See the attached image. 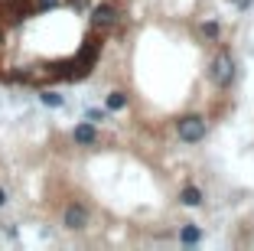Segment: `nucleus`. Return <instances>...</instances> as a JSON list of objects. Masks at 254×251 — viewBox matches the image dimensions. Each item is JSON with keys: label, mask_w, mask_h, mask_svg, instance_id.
<instances>
[{"label": "nucleus", "mask_w": 254, "mask_h": 251, "mask_svg": "<svg viewBox=\"0 0 254 251\" xmlns=\"http://www.w3.org/2000/svg\"><path fill=\"white\" fill-rule=\"evenodd\" d=\"M202 33H205V36H218V23H205V26H202Z\"/></svg>", "instance_id": "obj_11"}, {"label": "nucleus", "mask_w": 254, "mask_h": 251, "mask_svg": "<svg viewBox=\"0 0 254 251\" xmlns=\"http://www.w3.org/2000/svg\"><path fill=\"white\" fill-rule=\"evenodd\" d=\"M62 225H65L68 232H82L85 225H88V209H85L82 202H68L65 212H62Z\"/></svg>", "instance_id": "obj_3"}, {"label": "nucleus", "mask_w": 254, "mask_h": 251, "mask_svg": "<svg viewBox=\"0 0 254 251\" xmlns=\"http://www.w3.org/2000/svg\"><path fill=\"white\" fill-rule=\"evenodd\" d=\"M0 206H7V189H0Z\"/></svg>", "instance_id": "obj_13"}, {"label": "nucleus", "mask_w": 254, "mask_h": 251, "mask_svg": "<svg viewBox=\"0 0 254 251\" xmlns=\"http://www.w3.org/2000/svg\"><path fill=\"white\" fill-rule=\"evenodd\" d=\"M209 79H212V85H218V88H228V85L235 82V59H232L228 49H218L215 56H212Z\"/></svg>", "instance_id": "obj_1"}, {"label": "nucleus", "mask_w": 254, "mask_h": 251, "mask_svg": "<svg viewBox=\"0 0 254 251\" xmlns=\"http://www.w3.org/2000/svg\"><path fill=\"white\" fill-rule=\"evenodd\" d=\"M180 242L183 245H199L202 242V229L199 225H183L180 229Z\"/></svg>", "instance_id": "obj_7"}, {"label": "nucleus", "mask_w": 254, "mask_h": 251, "mask_svg": "<svg viewBox=\"0 0 254 251\" xmlns=\"http://www.w3.org/2000/svg\"><path fill=\"white\" fill-rule=\"evenodd\" d=\"M72 137H75V144H85V147L98 144V131H95V124H75V127H72Z\"/></svg>", "instance_id": "obj_5"}, {"label": "nucleus", "mask_w": 254, "mask_h": 251, "mask_svg": "<svg viewBox=\"0 0 254 251\" xmlns=\"http://www.w3.org/2000/svg\"><path fill=\"white\" fill-rule=\"evenodd\" d=\"M180 202L183 206H189V209H195V206H202V189L199 186H192L189 183L186 189H183V196H180Z\"/></svg>", "instance_id": "obj_6"}, {"label": "nucleus", "mask_w": 254, "mask_h": 251, "mask_svg": "<svg viewBox=\"0 0 254 251\" xmlns=\"http://www.w3.org/2000/svg\"><path fill=\"white\" fill-rule=\"evenodd\" d=\"M39 101H43L46 108H59V104H62V95H59V91H43V95H39Z\"/></svg>", "instance_id": "obj_9"}, {"label": "nucleus", "mask_w": 254, "mask_h": 251, "mask_svg": "<svg viewBox=\"0 0 254 251\" xmlns=\"http://www.w3.org/2000/svg\"><path fill=\"white\" fill-rule=\"evenodd\" d=\"M114 20H118V7H114V3H98V7L91 10V26H95V30H108Z\"/></svg>", "instance_id": "obj_4"}, {"label": "nucleus", "mask_w": 254, "mask_h": 251, "mask_svg": "<svg viewBox=\"0 0 254 251\" xmlns=\"http://www.w3.org/2000/svg\"><path fill=\"white\" fill-rule=\"evenodd\" d=\"M176 134H180V141H186V144H199V141H205L209 124H205L202 114H186V118L176 121Z\"/></svg>", "instance_id": "obj_2"}, {"label": "nucleus", "mask_w": 254, "mask_h": 251, "mask_svg": "<svg viewBox=\"0 0 254 251\" xmlns=\"http://www.w3.org/2000/svg\"><path fill=\"white\" fill-rule=\"evenodd\" d=\"M105 104H108V111H124L127 108V95H124V91H111Z\"/></svg>", "instance_id": "obj_8"}, {"label": "nucleus", "mask_w": 254, "mask_h": 251, "mask_svg": "<svg viewBox=\"0 0 254 251\" xmlns=\"http://www.w3.org/2000/svg\"><path fill=\"white\" fill-rule=\"evenodd\" d=\"M59 0H33V10H56Z\"/></svg>", "instance_id": "obj_10"}, {"label": "nucleus", "mask_w": 254, "mask_h": 251, "mask_svg": "<svg viewBox=\"0 0 254 251\" xmlns=\"http://www.w3.org/2000/svg\"><path fill=\"white\" fill-rule=\"evenodd\" d=\"M88 121H105V111H98V108H91V111H88Z\"/></svg>", "instance_id": "obj_12"}]
</instances>
